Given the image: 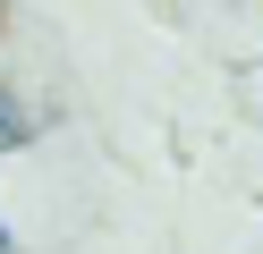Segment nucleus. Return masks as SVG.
<instances>
[{
    "label": "nucleus",
    "mask_w": 263,
    "mask_h": 254,
    "mask_svg": "<svg viewBox=\"0 0 263 254\" xmlns=\"http://www.w3.org/2000/svg\"><path fill=\"white\" fill-rule=\"evenodd\" d=\"M0 254H17V237H9V220H0Z\"/></svg>",
    "instance_id": "obj_2"
},
{
    "label": "nucleus",
    "mask_w": 263,
    "mask_h": 254,
    "mask_svg": "<svg viewBox=\"0 0 263 254\" xmlns=\"http://www.w3.org/2000/svg\"><path fill=\"white\" fill-rule=\"evenodd\" d=\"M26 135H34V110H26V102L9 93V85H0V152H17Z\"/></svg>",
    "instance_id": "obj_1"
}]
</instances>
